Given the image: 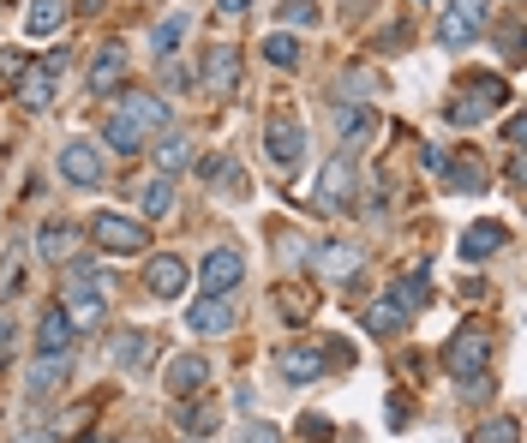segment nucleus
Wrapping results in <instances>:
<instances>
[{
  "label": "nucleus",
  "mask_w": 527,
  "mask_h": 443,
  "mask_svg": "<svg viewBox=\"0 0 527 443\" xmlns=\"http://www.w3.org/2000/svg\"><path fill=\"white\" fill-rule=\"evenodd\" d=\"M12 84H18V102H24V108H48V102H54V84H60V54L42 60V66H24Z\"/></svg>",
  "instance_id": "7"
},
{
  "label": "nucleus",
  "mask_w": 527,
  "mask_h": 443,
  "mask_svg": "<svg viewBox=\"0 0 527 443\" xmlns=\"http://www.w3.org/2000/svg\"><path fill=\"white\" fill-rule=\"evenodd\" d=\"M120 72H126V48H120V42L96 48V60H90V90H96V96H108V90L120 84Z\"/></svg>",
  "instance_id": "15"
},
{
  "label": "nucleus",
  "mask_w": 527,
  "mask_h": 443,
  "mask_svg": "<svg viewBox=\"0 0 527 443\" xmlns=\"http://www.w3.org/2000/svg\"><path fill=\"white\" fill-rule=\"evenodd\" d=\"M186 330L192 336H228L234 330V312H228V294H204L192 312H186Z\"/></svg>",
  "instance_id": "10"
},
{
  "label": "nucleus",
  "mask_w": 527,
  "mask_h": 443,
  "mask_svg": "<svg viewBox=\"0 0 527 443\" xmlns=\"http://www.w3.org/2000/svg\"><path fill=\"white\" fill-rule=\"evenodd\" d=\"M324 270L330 276H354L360 270V252L354 246H324Z\"/></svg>",
  "instance_id": "31"
},
{
  "label": "nucleus",
  "mask_w": 527,
  "mask_h": 443,
  "mask_svg": "<svg viewBox=\"0 0 527 443\" xmlns=\"http://www.w3.org/2000/svg\"><path fill=\"white\" fill-rule=\"evenodd\" d=\"M300 432H306V443H330V420H318V414H306V420H300Z\"/></svg>",
  "instance_id": "35"
},
{
  "label": "nucleus",
  "mask_w": 527,
  "mask_h": 443,
  "mask_svg": "<svg viewBox=\"0 0 527 443\" xmlns=\"http://www.w3.org/2000/svg\"><path fill=\"white\" fill-rule=\"evenodd\" d=\"M240 282H246V258H240L234 246L204 252V264H198V288H204V294H228V288H240Z\"/></svg>",
  "instance_id": "5"
},
{
  "label": "nucleus",
  "mask_w": 527,
  "mask_h": 443,
  "mask_svg": "<svg viewBox=\"0 0 527 443\" xmlns=\"http://www.w3.org/2000/svg\"><path fill=\"white\" fill-rule=\"evenodd\" d=\"M144 288H150L156 300H174V294L186 288V264H180V258H150V270H144Z\"/></svg>",
  "instance_id": "16"
},
{
  "label": "nucleus",
  "mask_w": 527,
  "mask_h": 443,
  "mask_svg": "<svg viewBox=\"0 0 527 443\" xmlns=\"http://www.w3.org/2000/svg\"><path fill=\"white\" fill-rule=\"evenodd\" d=\"M486 354H492L486 330H480V324H462V330H456V342H450V354H444V366H450V378L474 384V378L486 372Z\"/></svg>",
  "instance_id": "2"
},
{
  "label": "nucleus",
  "mask_w": 527,
  "mask_h": 443,
  "mask_svg": "<svg viewBox=\"0 0 527 443\" xmlns=\"http://www.w3.org/2000/svg\"><path fill=\"white\" fill-rule=\"evenodd\" d=\"M264 150H270L276 168H300V162H306V126L288 120V114H270V126H264Z\"/></svg>",
  "instance_id": "4"
},
{
  "label": "nucleus",
  "mask_w": 527,
  "mask_h": 443,
  "mask_svg": "<svg viewBox=\"0 0 527 443\" xmlns=\"http://www.w3.org/2000/svg\"><path fill=\"white\" fill-rule=\"evenodd\" d=\"M498 246H504V222H474V228H468V240H462V258H468V264H480V258H492Z\"/></svg>",
  "instance_id": "20"
},
{
  "label": "nucleus",
  "mask_w": 527,
  "mask_h": 443,
  "mask_svg": "<svg viewBox=\"0 0 527 443\" xmlns=\"http://www.w3.org/2000/svg\"><path fill=\"white\" fill-rule=\"evenodd\" d=\"M114 360H120V366H150V360H156V336H144V330H126V336L114 342Z\"/></svg>",
  "instance_id": "22"
},
{
  "label": "nucleus",
  "mask_w": 527,
  "mask_h": 443,
  "mask_svg": "<svg viewBox=\"0 0 527 443\" xmlns=\"http://www.w3.org/2000/svg\"><path fill=\"white\" fill-rule=\"evenodd\" d=\"M282 24H300V30H306V24H318V6H312V0H288V6H282Z\"/></svg>",
  "instance_id": "32"
},
{
  "label": "nucleus",
  "mask_w": 527,
  "mask_h": 443,
  "mask_svg": "<svg viewBox=\"0 0 527 443\" xmlns=\"http://www.w3.org/2000/svg\"><path fill=\"white\" fill-rule=\"evenodd\" d=\"M60 312H66V324H78V330H96V324H102V294H96V288H84V282H72Z\"/></svg>",
  "instance_id": "14"
},
{
  "label": "nucleus",
  "mask_w": 527,
  "mask_h": 443,
  "mask_svg": "<svg viewBox=\"0 0 527 443\" xmlns=\"http://www.w3.org/2000/svg\"><path fill=\"white\" fill-rule=\"evenodd\" d=\"M486 18H492V0H450L444 18H438V36H444L450 48H462V42H474V36L486 30Z\"/></svg>",
  "instance_id": "3"
},
{
  "label": "nucleus",
  "mask_w": 527,
  "mask_h": 443,
  "mask_svg": "<svg viewBox=\"0 0 527 443\" xmlns=\"http://www.w3.org/2000/svg\"><path fill=\"white\" fill-rule=\"evenodd\" d=\"M354 180H360L354 162H348V156H330L324 174H318V210H342V204L354 198Z\"/></svg>",
  "instance_id": "9"
},
{
  "label": "nucleus",
  "mask_w": 527,
  "mask_h": 443,
  "mask_svg": "<svg viewBox=\"0 0 527 443\" xmlns=\"http://www.w3.org/2000/svg\"><path fill=\"white\" fill-rule=\"evenodd\" d=\"M162 384H168L174 396H198V390L210 384V366H204L198 354H180V360H168V372H162Z\"/></svg>",
  "instance_id": "13"
},
{
  "label": "nucleus",
  "mask_w": 527,
  "mask_h": 443,
  "mask_svg": "<svg viewBox=\"0 0 527 443\" xmlns=\"http://www.w3.org/2000/svg\"><path fill=\"white\" fill-rule=\"evenodd\" d=\"M138 204H144V216H168V204H174L168 174H162V180H144V186H138Z\"/></svg>",
  "instance_id": "28"
},
{
  "label": "nucleus",
  "mask_w": 527,
  "mask_h": 443,
  "mask_svg": "<svg viewBox=\"0 0 527 443\" xmlns=\"http://www.w3.org/2000/svg\"><path fill=\"white\" fill-rule=\"evenodd\" d=\"M156 126H168V102L162 96H120V108L102 120V138L114 144V150H144L150 144V132Z\"/></svg>",
  "instance_id": "1"
},
{
  "label": "nucleus",
  "mask_w": 527,
  "mask_h": 443,
  "mask_svg": "<svg viewBox=\"0 0 527 443\" xmlns=\"http://www.w3.org/2000/svg\"><path fill=\"white\" fill-rule=\"evenodd\" d=\"M372 126H378V114H372V108H336V132H342V138H354V144H360V138H372Z\"/></svg>",
  "instance_id": "25"
},
{
  "label": "nucleus",
  "mask_w": 527,
  "mask_h": 443,
  "mask_svg": "<svg viewBox=\"0 0 527 443\" xmlns=\"http://www.w3.org/2000/svg\"><path fill=\"white\" fill-rule=\"evenodd\" d=\"M234 84H240V48H210V60H204V90L210 96H234Z\"/></svg>",
  "instance_id": "11"
},
{
  "label": "nucleus",
  "mask_w": 527,
  "mask_h": 443,
  "mask_svg": "<svg viewBox=\"0 0 527 443\" xmlns=\"http://www.w3.org/2000/svg\"><path fill=\"white\" fill-rule=\"evenodd\" d=\"M90 234H96V246L102 252H138L150 234H144V222H132V216H120V210H102L96 222H90Z\"/></svg>",
  "instance_id": "6"
},
{
  "label": "nucleus",
  "mask_w": 527,
  "mask_h": 443,
  "mask_svg": "<svg viewBox=\"0 0 527 443\" xmlns=\"http://www.w3.org/2000/svg\"><path fill=\"white\" fill-rule=\"evenodd\" d=\"M264 60H270V66H294V60H300V42H294L288 30H276V36H264Z\"/></svg>",
  "instance_id": "30"
},
{
  "label": "nucleus",
  "mask_w": 527,
  "mask_h": 443,
  "mask_svg": "<svg viewBox=\"0 0 527 443\" xmlns=\"http://www.w3.org/2000/svg\"><path fill=\"white\" fill-rule=\"evenodd\" d=\"M408 318H414V312H408L396 294H384L378 306H366V330H372V336H402V330H408Z\"/></svg>",
  "instance_id": "17"
},
{
  "label": "nucleus",
  "mask_w": 527,
  "mask_h": 443,
  "mask_svg": "<svg viewBox=\"0 0 527 443\" xmlns=\"http://www.w3.org/2000/svg\"><path fill=\"white\" fill-rule=\"evenodd\" d=\"M240 443H282V432H276L270 420H246V426H240Z\"/></svg>",
  "instance_id": "33"
},
{
  "label": "nucleus",
  "mask_w": 527,
  "mask_h": 443,
  "mask_svg": "<svg viewBox=\"0 0 527 443\" xmlns=\"http://www.w3.org/2000/svg\"><path fill=\"white\" fill-rule=\"evenodd\" d=\"M66 372H72V366H66V354H42V360L30 366V396H36V402H42V396H54V390L66 384Z\"/></svg>",
  "instance_id": "19"
},
{
  "label": "nucleus",
  "mask_w": 527,
  "mask_h": 443,
  "mask_svg": "<svg viewBox=\"0 0 527 443\" xmlns=\"http://www.w3.org/2000/svg\"><path fill=\"white\" fill-rule=\"evenodd\" d=\"M498 102H504V84H498V78H480L462 102H450V120H456V126H474V120H480L486 108H498Z\"/></svg>",
  "instance_id": "12"
},
{
  "label": "nucleus",
  "mask_w": 527,
  "mask_h": 443,
  "mask_svg": "<svg viewBox=\"0 0 527 443\" xmlns=\"http://www.w3.org/2000/svg\"><path fill=\"white\" fill-rule=\"evenodd\" d=\"M72 222H42V234H36V246L48 252V258H72Z\"/></svg>",
  "instance_id": "27"
},
{
  "label": "nucleus",
  "mask_w": 527,
  "mask_h": 443,
  "mask_svg": "<svg viewBox=\"0 0 527 443\" xmlns=\"http://www.w3.org/2000/svg\"><path fill=\"white\" fill-rule=\"evenodd\" d=\"M180 42H186V12H168V18L150 30V48H156V54H174Z\"/></svg>",
  "instance_id": "24"
},
{
  "label": "nucleus",
  "mask_w": 527,
  "mask_h": 443,
  "mask_svg": "<svg viewBox=\"0 0 527 443\" xmlns=\"http://www.w3.org/2000/svg\"><path fill=\"white\" fill-rule=\"evenodd\" d=\"M102 168H108V162H102V150H96V144H84V138H72V144L60 150V174H66L72 186H102Z\"/></svg>",
  "instance_id": "8"
},
{
  "label": "nucleus",
  "mask_w": 527,
  "mask_h": 443,
  "mask_svg": "<svg viewBox=\"0 0 527 443\" xmlns=\"http://www.w3.org/2000/svg\"><path fill=\"white\" fill-rule=\"evenodd\" d=\"M216 6H222V12H246L252 0H216Z\"/></svg>",
  "instance_id": "39"
},
{
  "label": "nucleus",
  "mask_w": 527,
  "mask_h": 443,
  "mask_svg": "<svg viewBox=\"0 0 527 443\" xmlns=\"http://www.w3.org/2000/svg\"><path fill=\"white\" fill-rule=\"evenodd\" d=\"M0 294H18V258L0 264Z\"/></svg>",
  "instance_id": "37"
},
{
  "label": "nucleus",
  "mask_w": 527,
  "mask_h": 443,
  "mask_svg": "<svg viewBox=\"0 0 527 443\" xmlns=\"http://www.w3.org/2000/svg\"><path fill=\"white\" fill-rule=\"evenodd\" d=\"M6 348H12V318L0 312V360H6Z\"/></svg>",
  "instance_id": "38"
},
{
  "label": "nucleus",
  "mask_w": 527,
  "mask_h": 443,
  "mask_svg": "<svg viewBox=\"0 0 527 443\" xmlns=\"http://www.w3.org/2000/svg\"><path fill=\"white\" fill-rule=\"evenodd\" d=\"M186 144H192L186 132H168V138L156 144V168H162V174H180V168H186V156H192Z\"/></svg>",
  "instance_id": "26"
},
{
  "label": "nucleus",
  "mask_w": 527,
  "mask_h": 443,
  "mask_svg": "<svg viewBox=\"0 0 527 443\" xmlns=\"http://www.w3.org/2000/svg\"><path fill=\"white\" fill-rule=\"evenodd\" d=\"M66 348H72V324H66L60 306H48L42 324H36V354H66Z\"/></svg>",
  "instance_id": "18"
},
{
  "label": "nucleus",
  "mask_w": 527,
  "mask_h": 443,
  "mask_svg": "<svg viewBox=\"0 0 527 443\" xmlns=\"http://www.w3.org/2000/svg\"><path fill=\"white\" fill-rule=\"evenodd\" d=\"M282 372H288L294 384H312V378L324 372V360H318V348H288V354H282Z\"/></svg>",
  "instance_id": "23"
},
{
  "label": "nucleus",
  "mask_w": 527,
  "mask_h": 443,
  "mask_svg": "<svg viewBox=\"0 0 527 443\" xmlns=\"http://www.w3.org/2000/svg\"><path fill=\"white\" fill-rule=\"evenodd\" d=\"M474 443H516V420H498L492 432H480Z\"/></svg>",
  "instance_id": "36"
},
{
  "label": "nucleus",
  "mask_w": 527,
  "mask_h": 443,
  "mask_svg": "<svg viewBox=\"0 0 527 443\" xmlns=\"http://www.w3.org/2000/svg\"><path fill=\"white\" fill-rule=\"evenodd\" d=\"M450 186H456V192H480V186H486V174L462 162V168H450Z\"/></svg>",
  "instance_id": "34"
},
{
  "label": "nucleus",
  "mask_w": 527,
  "mask_h": 443,
  "mask_svg": "<svg viewBox=\"0 0 527 443\" xmlns=\"http://www.w3.org/2000/svg\"><path fill=\"white\" fill-rule=\"evenodd\" d=\"M60 24H66V0H30V12H24L30 36H54Z\"/></svg>",
  "instance_id": "21"
},
{
  "label": "nucleus",
  "mask_w": 527,
  "mask_h": 443,
  "mask_svg": "<svg viewBox=\"0 0 527 443\" xmlns=\"http://www.w3.org/2000/svg\"><path fill=\"white\" fill-rule=\"evenodd\" d=\"M396 300H402L408 312H420V306L432 300V288H426V270H420V264H414V270H408V276L396 282Z\"/></svg>",
  "instance_id": "29"
}]
</instances>
